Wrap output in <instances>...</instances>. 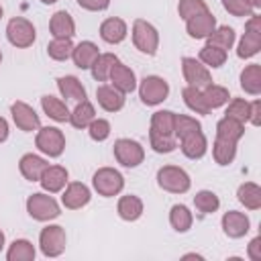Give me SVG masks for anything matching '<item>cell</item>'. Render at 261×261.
Here are the masks:
<instances>
[{
	"mask_svg": "<svg viewBox=\"0 0 261 261\" xmlns=\"http://www.w3.org/2000/svg\"><path fill=\"white\" fill-rule=\"evenodd\" d=\"M10 114H12L14 124H16L20 130H24V133H33V130H37V128L41 126L39 114H37L27 102H20V100L12 102V106H10Z\"/></svg>",
	"mask_w": 261,
	"mask_h": 261,
	"instance_id": "obj_12",
	"label": "cell"
},
{
	"mask_svg": "<svg viewBox=\"0 0 261 261\" xmlns=\"http://www.w3.org/2000/svg\"><path fill=\"white\" fill-rule=\"evenodd\" d=\"M47 165L49 163L41 155H35V153H24L18 161V169H20L22 177L29 179V181H39L43 171L47 169Z\"/></svg>",
	"mask_w": 261,
	"mask_h": 261,
	"instance_id": "obj_19",
	"label": "cell"
},
{
	"mask_svg": "<svg viewBox=\"0 0 261 261\" xmlns=\"http://www.w3.org/2000/svg\"><path fill=\"white\" fill-rule=\"evenodd\" d=\"M245 2H247L253 10H259V8H261V0H245Z\"/></svg>",
	"mask_w": 261,
	"mask_h": 261,
	"instance_id": "obj_52",
	"label": "cell"
},
{
	"mask_svg": "<svg viewBox=\"0 0 261 261\" xmlns=\"http://www.w3.org/2000/svg\"><path fill=\"white\" fill-rule=\"evenodd\" d=\"M139 96H141L143 104L157 106V104H161L169 96V84L163 77H159V75H147V77L141 80Z\"/></svg>",
	"mask_w": 261,
	"mask_h": 261,
	"instance_id": "obj_8",
	"label": "cell"
},
{
	"mask_svg": "<svg viewBox=\"0 0 261 261\" xmlns=\"http://www.w3.org/2000/svg\"><path fill=\"white\" fill-rule=\"evenodd\" d=\"M222 6L232 16H247L249 18L251 14H255V10L245 0H222Z\"/></svg>",
	"mask_w": 261,
	"mask_h": 261,
	"instance_id": "obj_47",
	"label": "cell"
},
{
	"mask_svg": "<svg viewBox=\"0 0 261 261\" xmlns=\"http://www.w3.org/2000/svg\"><path fill=\"white\" fill-rule=\"evenodd\" d=\"M6 37H8L10 45H14L18 49H27V47H31L35 43L37 31H35L31 20H27L22 16H14L6 24Z\"/></svg>",
	"mask_w": 261,
	"mask_h": 261,
	"instance_id": "obj_6",
	"label": "cell"
},
{
	"mask_svg": "<svg viewBox=\"0 0 261 261\" xmlns=\"http://www.w3.org/2000/svg\"><path fill=\"white\" fill-rule=\"evenodd\" d=\"M92 186H94V190H96L100 196L112 198V196H116V194L122 192V188H124V177H122V173L116 171L114 167H100V169L94 173V177H92Z\"/></svg>",
	"mask_w": 261,
	"mask_h": 261,
	"instance_id": "obj_4",
	"label": "cell"
},
{
	"mask_svg": "<svg viewBox=\"0 0 261 261\" xmlns=\"http://www.w3.org/2000/svg\"><path fill=\"white\" fill-rule=\"evenodd\" d=\"M253 126H259L261 124V100H253L249 102V120Z\"/></svg>",
	"mask_w": 261,
	"mask_h": 261,
	"instance_id": "obj_49",
	"label": "cell"
},
{
	"mask_svg": "<svg viewBox=\"0 0 261 261\" xmlns=\"http://www.w3.org/2000/svg\"><path fill=\"white\" fill-rule=\"evenodd\" d=\"M241 88L251 96L261 94V65L259 63H251L241 71Z\"/></svg>",
	"mask_w": 261,
	"mask_h": 261,
	"instance_id": "obj_28",
	"label": "cell"
},
{
	"mask_svg": "<svg viewBox=\"0 0 261 261\" xmlns=\"http://www.w3.org/2000/svg\"><path fill=\"white\" fill-rule=\"evenodd\" d=\"M181 98H184L186 106H188L192 112H196V114H208V112H210V108H208L206 102H204V96H202V90H200V88L186 86V88L181 90Z\"/></svg>",
	"mask_w": 261,
	"mask_h": 261,
	"instance_id": "obj_37",
	"label": "cell"
},
{
	"mask_svg": "<svg viewBox=\"0 0 261 261\" xmlns=\"http://www.w3.org/2000/svg\"><path fill=\"white\" fill-rule=\"evenodd\" d=\"M224 116H230L239 122H247L249 120V102L245 98H232L228 102V108H226V114Z\"/></svg>",
	"mask_w": 261,
	"mask_h": 261,
	"instance_id": "obj_44",
	"label": "cell"
},
{
	"mask_svg": "<svg viewBox=\"0 0 261 261\" xmlns=\"http://www.w3.org/2000/svg\"><path fill=\"white\" fill-rule=\"evenodd\" d=\"M212 155H214V161L218 165H230L237 157V143H230V141L216 137V141L212 145Z\"/></svg>",
	"mask_w": 261,
	"mask_h": 261,
	"instance_id": "obj_34",
	"label": "cell"
},
{
	"mask_svg": "<svg viewBox=\"0 0 261 261\" xmlns=\"http://www.w3.org/2000/svg\"><path fill=\"white\" fill-rule=\"evenodd\" d=\"M57 88H59L61 96L67 98V100H75V102L86 100V88L82 86V82L75 75H61V77H57Z\"/></svg>",
	"mask_w": 261,
	"mask_h": 261,
	"instance_id": "obj_26",
	"label": "cell"
},
{
	"mask_svg": "<svg viewBox=\"0 0 261 261\" xmlns=\"http://www.w3.org/2000/svg\"><path fill=\"white\" fill-rule=\"evenodd\" d=\"M41 108H43V112H45L49 118H53L55 122H69V108L65 106L63 100H59V98L47 94V96L41 98Z\"/></svg>",
	"mask_w": 261,
	"mask_h": 261,
	"instance_id": "obj_25",
	"label": "cell"
},
{
	"mask_svg": "<svg viewBox=\"0 0 261 261\" xmlns=\"http://www.w3.org/2000/svg\"><path fill=\"white\" fill-rule=\"evenodd\" d=\"M92 194H90V188L82 181H71L65 186V192L61 196V202L65 208L69 210H77V208H84L88 202H90Z\"/></svg>",
	"mask_w": 261,
	"mask_h": 261,
	"instance_id": "obj_16",
	"label": "cell"
},
{
	"mask_svg": "<svg viewBox=\"0 0 261 261\" xmlns=\"http://www.w3.org/2000/svg\"><path fill=\"white\" fill-rule=\"evenodd\" d=\"M0 61H2V51H0Z\"/></svg>",
	"mask_w": 261,
	"mask_h": 261,
	"instance_id": "obj_57",
	"label": "cell"
},
{
	"mask_svg": "<svg viewBox=\"0 0 261 261\" xmlns=\"http://www.w3.org/2000/svg\"><path fill=\"white\" fill-rule=\"evenodd\" d=\"M251 222L249 216L245 212H237V210H228L222 216V230L228 239H241L249 232Z\"/></svg>",
	"mask_w": 261,
	"mask_h": 261,
	"instance_id": "obj_13",
	"label": "cell"
},
{
	"mask_svg": "<svg viewBox=\"0 0 261 261\" xmlns=\"http://www.w3.org/2000/svg\"><path fill=\"white\" fill-rule=\"evenodd\" d=\"M77 4H80L84 10L100 12V10H106V8L110 6V0H77Z\"/></svg>",
	"mask_w": 261,
	"mask_h": 261,
	"instance_id": "obj_48",
	"label": "cell"
},
{
	"mask_svg": "<svg viewBox=\"0 0 261 261\" xmlns=\"http://www.w3.org/2000/svg\"><path fill=\"white\" fill-rule=\"evenodd\" d=\"M108 80L112 82L110 86H114L116 90H120L122 94H130L135 88H137V77H135V71L130 67H126L124 63L116 61L110 69V75Z\"/></svg>",
	"mask_w": 261,
	"mask_h": 261,
	"instance_id": "obj_17",
	"label": "cell"
},
{
	"mask_svg": "<svg viewBox=\"0 0 261 261\" xmlns=\"http://www.w3.org/2000/svg\"><path fill=\"white\" fill-rule=\"evenodd\" d=\"M114 157L122 167H137L145 159V149L139 141L118 139L114 141Z\"/></svg>",
	"mask_w": 261,
	"mask_h": 261,
	"instance_id": "obj_10",
	"label": "cell"
},
{
	"mask_svg": "<svg viewBox=\"0 0 261 261\" xmlns=\"http://www.w3.org/2000/svg\"><path fill=\"white\" fill-rule=\"evenodd\" d=\"M186 29H188V35L192 39H206L216 29V18L210 10H204L196 16H192V18H188Z\"/></svg>",
	"mask_w": 261,
	"mask_h": 261,
	"instance_id": "obj_14",
	"label": "cell"
},
{
	"mask_svg": "<svg viewBox=\"0 0 261 261\" xmlns=\"http://www.w3.org/2000/svg\"><path fill=\"white\" fill-rule=\"evenodd\" d=\"M173 120H175V112L157 110L151 116V130L161 133V135H173Z\"/></svg>",
	"mask_w": 261,
	"mask_h": 261,
	"instance_id": "obj_40",
	"label": "cell"
},
{
	"mask_svg": "<svg viewBox=\"0 0 261 261\" xmlns=\"http://www.w3.org/2000/svg\"><path fill=\"white\" fill-rule=\"evenodd\" d=\"M88 133H90V139L92 141H106L110 137V122L106 118H94L90 124H88Z\"/></svg>",
	"mask_w": 261,
	"mask_h": 261,
	"instance_id": "obj_46",
	"label": "cell"
},
{
	"mask_svg": "<svg viewBox=\"0 0 261 261\" xmlns=\"http://www.w3.org/2000/svg\"><path fill=\"white\" fill-rule=\"evenodd\" d=\"M181 71H184V80L188 82V86L202 90L208 84H212V75H210L208 67L196 57H184L181 59Z\"/></svg>",
	"mask_w": 261,
	"mask_h": 261,
	"instance_id": "obj_11",
	"label": "cell"
},
{
	"mask_svg": "<svg viewBox=\"0 0 261 261\" xmlns=\"http://www.w3.org/2000/svg\"><path fill=\"white\" fill-rule=\"evenodd\" d=\"M96 100L100 104V108H104L106 112H118L124 106V94L120 90H116L114 86H98L96 90Z\"/></svg>",
	"mask_w": 261,
	"mask_h": 261,
	"instance_id": "obj_18",
	"label": "cell"
},
{
	"mask_svg": "<svg viewBox=\"0 0 261 261\" xmlns=\"http://www.w3.org/2000/svg\"><path fill=\"white\" fill-rule=\"evenodd\" d=\"M194 206L202 214H212V212H216L220 208V198L212 190H200L194 196Z\"/></svg>",
	"mask_w": 261,
	"mask_h": 261,
	"instance_id": "obj_38",
	"label": "cell"
},
{
	"mask_svg": "<svg viewBox=\"0 0 261 261\" xmlns=\"http://www.w3.org/2000/svg\"><path fill=\"white\" fill-rule=\"evenodd\" d=\"M128 29H126V22L118 16H112V18H106L102 24H100V37L110 43V45H116V43H122L124 37H126Z\"/></svg>",
	"mask_w": 261,
	"mask_h": 261,
	"instance_id": "obj_21",
	"label": "cell"
},
{
	"mask_svg": "<svg viewBox=\"0 0 261 261\" xmlns=\"http://www.w3.org/2000/svg\"><path fill=\"white\" fill-rule=\"evenodd\" d=\"M37 149L47 157H59L65 151V137L57 126H43L35 139Z\"/></svg>",
	"mask_w": 261,
	"mask_h": 261,
	"instance_id": "obj_9",
	"label": "cell"
},
{
	"mask_svg": "<svg viewBox=\"0 0 261 261\" xmlns=\"http://www.w3.org/2000/svg\"><path fill=\"white\" fill-rule=\"evenodd\" d=\"M237 198L239 202L249 208V210H259L261 208V188L255 181H245L239 186L237 190Z\"/></svg>",
	"mask_w": 261,
	"mask_h": 261,
	"instance_id": "obj_29",
	"label": "cell"
},
{
	"mask_svg": "<svg viewBox=\"0 0 261 261\" xmlns=\"http://www.w3.org/2000/svg\"><path fill=\"white\" fill-rule=\"evenodd\" d=\"M116 61H118V57H116L114 53H100V55L96 57V61L92 63V67H90L92 77H94L96 82H106L108 75H110V69H112V65H114Z\"/></svg>",
	"mask_w": 261,
	"mask_h": 261,
	"instance_id": "obj_32",
	"label": "cell"
},
{
	"mask_svg": "<svg viewBox=\"0 0 261 261\" xmlns=\"http://www.w3.org/2000/svg\"><path fill=\"white\" fill-rule=\"evenodd\" d=\"M4 241H6V239H4V232H2V228H0V251L4 249Z\"/></svg>",
	"mask_w": 261,
	"mask_h": 261,
	"instance_id": "obj_54",
	"label": "cell"
},
{
	"mask_svg": "<svg viewBox=\"0 0 261 261\" xmlns=\"http://www.w3.org/2000/svg\"><path fill=\"white\" fill-rule=\"evenodd\" d=\"M98 55H100V51H98V45H96V43H92V41H82V43H77V45L73 47L71 59H73V63H75L80 69H90Z\"/></svg>",
	"mask_w": 261,
	"mask_h": 261,
	"instance_id": "obj_22",
	"label": "cell"
},
{
	"mask_svg": "<svg viewBox=\"0 0 261 261\" xmlns=\"http://www.w3.org/2000/svg\"><path fill=\"white\" fill-rule=\"evenodd\" d=\"M27 212L31 218H35L39 222H49L61 214L59 204L49 194H31L27 198Z\"/></svg>",
	"mask_w": 261,
	"mask_h": 261,
	"instance_id": "obj_2",
	"label": "cell"
},
{
	"mask_svg": "<svg viewBox=\"0 0 261 261\" xmlns=\"http://www.w3.org/2000/svg\"><path fill=\"white\" fill-rule=\"evenodd\" d=\"M259 49H261V16L259 14H251L247 24H245V35L239 41L237 55L241 59H249V57L257 55Z\"/></svg>",
	"mask_w": 261,
	"mask_h": 261,
	"instance_id": "obj_3",
	"label": "cell"
},
{
	"mask_svg": "<svg viewBox=\"0 0 261 261\" xmlns=\"http://www.w3.org/2000/svg\"><path fill=\"white\" fill-rule=\"evenodd\" d=\"M179 147H181V153L188 157V159H202L206 155V149H208V141L204 137L202 130H196V133H190L186 135L184 139H179Z\"/></svg>",
	"mask_w": 261,
	"mask_h": 261,
	"instance_id": "obj_20",
	"label": "cell"
},
{
	"mask_svg": "<svg viewBox=\"0 0 261 261\" xmlns=\"http://www.w3.org/2000/svg\"><path fill=\"white\" fill-rule=\"evenodd\" d=\"M73 47H75V45L71 43L69 37H53V41L47 45V53H49V57L55 59V61H65V59L71 57Z\"/></svg>",
	"mask_w": 261,
	"mask_h": 261,
	"instance_id": "obj_36",
	"label": "cell"
},
{
	"mask_svg": "<svg viewBox=\"0 0 261 261\" xmlns=\"http://www.w3.org/2000/svg\"><path fill=\"white\" fill-rule=\"evenodd\" d=\"M8 261H33L35 259V247L27 239H16L6 251Z\"/></svg>",
	"mask_w": 261,
	"mask_h": 261,
	"instance_id": "obj_35",
	"label": "cell"
},
{
	"mask_svg": "<svg viewBox=\"0 0 261 261\" xmlns=\"http://www.w3.org/2000/svg\"><path fill=\"white\" fill-rule=\"evenodd\" d=\"M196 130H202L200 120H196L188 114H175V120H173V137L175 139H184L186 135L196 133Z\"/></svg>",
	"mask_w": 261,
	"mask_h": 261,
	"instance_id": "obj_42",
	"label": "cell"
},
{
	"mask_svg": "<svg viewBox=\"0 0 261 261\" xmlns=\"http://www.w3.org/2000/svg\"><path fill=\"white\" fill-rule=\"evenodd\" d=\"M41 2H43V4H55L57 0H41Z\"/></svg>",
	"mask_w": 261,
	"mask_h": 261,
	"instance_id": "obj_55",
	"label": "cell"
},
{
	"mask_svg": "<svg viewBox=\"0 0 261 261\" xmlns=\"http://www.w3.org/2000/svg\"><path fill=\"white\" fill-rule=\"evenodd\" d=\"M2 14H4V10H2V4H0V18H2Z\"/></svg>",
	"mask_w": 261,
	"mask_h": 261,
	"instance_id": "obj_56",
	"label": "cell"
},
{
	"mask_svg": "<svg viewBox=\"0 0 261 261\" xmlns=\"http://www.w3.org/2000/svg\"><path fill=\"white\" fill-rule=\"evenodd\" d=\"M192 222H194V216H192L188 206H184V204H173L171 206V210H169V224L173 226V230L188 232L192 228Z\"/></svg>",
	"mask_w": 261,
	"mask_h": 261,
	"instance_id": "obj_30",
	"label": "cell"
},
{
	"mask_svg": "<svg viewBox=\"0 0 261 261\" xmlns=\"http://www.w3.org/2000/svg\"><path fill=\"white\" fill-rule=\"evenodd\" d=\"M49 31L53 37H73L75 35V22L67 10H57L49 20Z\"/></svg>",
	"mask_w": 261,
	"mask_h": 261,
	"instance_id": "obj_24",
	"label": "cell"
},
{
	"mask_svg": "<svg viewBox=\"0 0 261 261\" xmlns=\"http://www.w3.org/2000/svg\"><path fill=\"white\" fill-rule=\"evenodd\" d=\"M8 139V122L4 116H0V143H4Z\"/></svg>",
	"mask_w": 261,
	"mask_h": 261,
	"instance_id": "obj_51",
	"label": "cell"
},
{
	"mask_svg": "<svg viewBox=\"0 0 261 261\" xmlns=\"http://www.w3.org/2000/svg\"><path fill=\"white\" fill-rule=\"evenodd\" d=\"M157 186L171 194H186L192 186V179L186 169L177 165H163L157 171Z\"/></svg>",
	"mask_w": 261,
	"mask_h": 261,
	"instance_id": "obj_1",
	"label": "cell"
},
{
	"mask_svg": "<svg viewBox=\"0 0 261 261\" xmlns=\"http://www.w3.org/2000/svg\"><path fill=\"white\" fill-rule=\"evenodd\" d=\"M202 96H204V102H206V106L210 110L224 106L228 102V98H230L228 90L224 86H216V84H208L206 88H202Z\"/></svg>",
	"mask_w": 261,
	"mask_h": 261,
	"instance_id": "obj_33",
	"label": "cell"
},
{
	"mask_svg": "<svg viewBox=\"0 0 261 261\" xmlns=\"http://www.w3.org/2000/svg\"><path fill=\"white\" fill-rule=\"evenodd\" d=\"M96 118V110L94 106L88 102V100H82L77 102V106L69 112V122L75 126V128H88V124Z\"/></svg>",
	"mask_w": 261,
	"mask_h": 261,
	"instance_id": "obj_31",
	"label": "cell"
},
{
	"mask_svg": "<svg viewBox=\"0 0 261 261\" xmlns=\"http://www.w3.org/2000/svg\"><path fill=\"white\" fill-rule=\"evenodd\" d=\"M202 259V255H196V253H188V255H184V259Z\"/></svg>",
	"mask_w": 261,
	"mask_h": 261,
	"instance_id": "obj_53",
	"label": "cell"
},
{
	"mask_svg": "<svg viewBox=\"0 0 261 261\" xmlns=\"http://www.w3.org/2000/svg\"><path fill=\"white\" fill-rule=\"evenodd\" d=\"M116 212H118V216H120L122 220L135 222V220H139L141 214H143V200H141L139 196H135V194L122 196V198L118 200V204H116Z\"/></svg>",
	"mask_w": 261,
	"mask_h": 261,
	"instance_id": "obj_23",
	"label": "cell"
},
{
	"mask_svg": "<svg viewBox=\"0 0 261 261\" xmlns=\"http://www.w3.org/2000/svg\"><path fill=\"white\" fill-rule=\"evenodd\" d=\"M247 255L251 261H261V237H255L249 247H247Z\"/></svg>",
	"mask_w": 261,
	"mask_h": 261,
	"instance_id": "obj_50",
	"label": "cell"
},
{
	"mask_svg": "<svg viewBox=\"0 0 261 261\" xmlns=\"http://www.w3.org/2000/svg\"><path fill=\"white\" fill-rule=\"evenodd\" d=\"M149 143L155 153H171L177 147V141L173 135H161L155 130H149Z\"/></svg>",
	"mask_w": 261,
	"mask_h": 261,
	"instance_id": "obj_43",
	"label": "cell"
},
{
	"mask_svg": "<svg viewBox=\"0 0 261 261\" xmlns=\"http://www.w3.org/2000/svg\"><path fill=\"white\" fill-rule=\"evenodd\" d=\"M65 230L59 224H47L39 234V247L45 257H59L65 251Z\"/></svg>",
	"mask_w": 261,
	"mask_h": 261,
	"instance_id": "obj_7",
	"label": "cell"
},
{
	"mask_svg": "<svg viewBox=\"0 0 261 261\" xmlns=\"http://www.w3.org/2000/svg\"><path fill=\"white\" fill-rule=\"evenodd\" d=\"M133 43L141 53L155 55L157 47H159V33L151 22H147L143 18H137L133 22Z\"/></svg>",
	"mask_w": 261,
	"mask_h": 261,
	"instance_id": "obj_5",
	"label": "cell"
},
{
	"mask_svg": "<svg viewBox=\"0 0 261 261\" xmlns=\"http://www.w3.org/2000/svg\"><path fill=\"white\" fill-rule=\"evenodd\" d=\"M245 135V124L230 118V116H224L218 120L216 124V137L218 139H224V141H230V143H239V139Z\"/></svg>",
	"mask_w": 261,
	"mask_h": 261,
	"instance_id": "obj_27",
	"label": "cell"
},
{
	"mask_svg": "<svg viewBox=\"0 0 261 261\" xmlns=\"http://www.w3.org/2000/svg\"><path fill=\"white\" fill-rule=\"evenodd\" d=\"M206 39H208V45H214V47L228 51L234 45V31L230 27H216Z\"/></svg>",
	"mask_w": 261,
	"mask_h": 261,
	"instance_id": "obj_39",
	"label": "cell"
},
{
	"mask_svg": "<svg viewBox=\"0 0 261 261\" xmlns=\"http://www.w3.org/2000/svg\"><path fill=\"white\" fill-rule=\"evenodd\" d=\"M198 59H200L204 65H208V67H220V65H224V61H226V51L220 49V47H214V45H208V43H206V45L200 49Z\"/></svg>",
	"mask_w": 261,
	"mask_h": 261,
	"instance_id": "obj_41",
	"label": "cell"
},
{
	"mask_svg": "<svg viewBox=\"0 0 261 261\" xmlns=\"http://www.w3.org/2000/svg\"><path fill=\"white\" fill-rule=\"evenodd\" d=\"M67 177H69V173H67L65 167H61V165H47V169L43 171L39 184H41V188L47 194H57V192H61L67 186Z\"/></svg>",
	"mask_w": 261,
	"mask_h": 261,
	"instance_id": "obj_15",
	"label": "cell"
},
{
	"mask_svg": "<svg viewBox=\"0 0 261 261\" xmlns=\"http://www.w3.org/2000/svg\"><path fill=\"white\" fill-rule=\"evenodd\" d=\"M204 10H208L204 0H179V4H177L179 18H184V20H188V18H192Z\"/></svg>",
	"mask_w": 261,
	"mask_h": 261,
	"instance_id": "obj_45",
	"label": "cell"
}]
</instances>
